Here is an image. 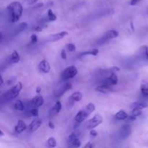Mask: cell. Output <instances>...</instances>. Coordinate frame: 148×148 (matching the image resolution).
I'll return each mask as SVG.
<instances>
[{
	"label": "cell",
	"instance_id": "cell-42",
	"mask_svg": "<svg viewBox=\"0 0 148 148\" xmlns=\"http://www.w3.org/2000/svg\"><path fill=\"white\" fill-rule=\"evenodd\" d=\"M145 55L148 59V46H145Z\"/></svg>",
	"mask_w": 148,
	"mask_h": 148
},
{
	"label": "cell",
	"instance_id": "cell-24",
	"mask_svg": "<svg viewBox=\"0 0 148 148\" xmlns=\"http://www.w3.org/2000/svg\"><path fill=\"white\" fill-rule=\"evenodd\" d=\"M27 23L24 22V23H20V24L17 27V29H16L15 35H17V34H18V33H21V32H23V30H25V29L27 28Z\"/></svg>",
	"mask_w": 148,
	"mask_h": 148
},
{
	"label": "cell",
	"instance_id": "cell-4",
	"mask_svg": "<svg viewBox=\"0 0 148 148\" xmlns=\"http://www.w3.org/2000/svg\"><path fill=\"white\" fill-rule=\"evenodd\" d=\"M78 73V70L77 69V67L75 66H67L63 72H62V75H61V77L62 79L64 81H66L68 79H72V78L75 77Z\"/></svg>",
	"mask_w": 148,
	"mask_h": 148
},
{
	"label": "cell",
	"instance_id": "cell-19",
	"mask_svg": "<svg viewBox=\"0 0 148 148\" xmlns=\"http://www.w3.org/2000/svg\"><path fill=\"white\" fill-rule=\"evenodd\" d=\"M10 62H11L12 63H14V64L18 63L20 60V56L18 52H17V51H13L12 54L10 55Z\"/></svg>",
	"mask_w": 148,
	"mask_h": 148
},
{
	"label": "cell",
	"instance_id": "cell-3",
	"mask_svg": "<svg viewBox=\"0 0 148 148\" xmlns=\"http://www.w3.org/2000/svg\"><path fill=\"white\" fill-rule=\"evenodd\" d=\"M22 89H23V84L21 82H17L16 85H14L12 88H10L4 93V98L7 100L14 99V98L18 96Z\"/></svg>",
	"mask_w": 148,
	"mask_h": 148
},
{
	"label": "cell",
	"instance_id": "cell-44",
	"mask_svg": "<svg viewBox=\"0 0 148 148\" xmlns=\"http://www.w3.org/2000/svg\"><path fill=\"white\" fill-rule=\"evenodd\" d=\"M130 26H131V29L132 31H134V24H133V22L131 21L130 22Z\"/></svg>",
	"mask_w": 148,
	"mask_h": 148
},
{
	"label": "cell",
	"instance_id": "cell-21",
	"mask_svg": "<svg viewBox=\"0 0 148 148\" xmlns=\"http://www.w3.org/2000/svg\"><path fill=\"white\" fill-rule=\"evenodd\" d=\"M82 98V94L80 92H75L72 94L70 96V99L72 100L73 102H78L80 101Z\"/></svg>",
	"mask_w": 148,
	"mask_h": 148
},
{
	"label": "cell",
	"instance_id": "cell-43",
	"mask_svg": "<svg viewBox=\"0 0 148 148\" xmlns=\"http://www.w3.org/2000/svg\"><path fill=\"white\" fill-rule=\"evenodd\" d=\"M40 91H41V88H40V86H38L37 88H36V92H37V93H40Z\"/></svg>",
	"mask_w": 148,
	"mask_h": 148
},
{
	"label": "cell",
	"instance_id": "cell-28",
	"mask_svg": "<svg viewBox=\"0 0 148 148\" xmlns=\"http://www.w3.org/2000/svg\"><path fill=\"white\" fill-rule=\"evenodd\" d=\"M66 50L69 52H73L76 50V46L74 43H68L66 46Z\"/></svg>",
	"mask_w": 148,
	"mask_h": 148
},
{
	"label": "cell",
	"instance_id": "cell-1",
	"mask_svg": "<svg viewBox=\"0 0 148 148\" xmlns=\"http://www.w3.org/2000/svg\"><path fill=\"white\" fill-rule=\"evenodd\" d=\"M9 19L12 23H16L19 21L22 17L23 12V7L20 1H12L7 7Z\"/></svg>",
	"mask_w": 148,
	"mask_h": 148
},
{
	"label": "cell",
	"instance_id": "cell-22",
	"mask_svg": "<svg viewBox=\"0 0 148 148\" xmlns=\"http://www.w3.org/2000/svg\"><path fill=\"white\" fill-rule=\"evenodd\" d=\"M14 108L16 110L20 111H23L25 110V106L21 100H17L14 103Z\"/></svg>",
	"mask_w": 148,
	"mask_h": 148
},
{
	"label": "cell",
	"instance_id": "cell-2",
	"mask_svg": "<svg viewBox=\"0 0 148 148\" xmlns=\"http://www.w3.org/2000/svg\"><path fill=\"white\" fill-rule=\"evenodd\" d=\"M95 109V106L92 103H90L88 105L85 106L84 108H82L80 111L77 112L76 116H75V122L80 124V123L83 122Z\"/></svg>",
	"mask_w": 148,
	"mask_h": 148
},
{
	"label": "cell",
	"instance_id": "cell-23",
	"mask_svg": "<svg viewBox=\"0 0 148 148\" xmlns=\"http://www.w3.org/2000/svg\"><path fill=\"white\" fill-rule=\"evenodd\" d=\"M98 53H99V50H98V49H92V50L82 52V53H80V56H87V55H91V56H96L98 54Z\"/></svg>",
	"mask_w": 148,
	"mask_h": 148
},
{
	"label": "cell",
	"instance_id": "cell-16",
	"mask_svg": "<svg viewBox=\"0 0 148 148\" xmlns=\"http://www.w3.org/2000/svg\"><path fill=\"white\" fill-rule=\"evenodd\" d=\"M129 117V115L124 111V110H120L119 111L115 114V119L119 121H122V120L127 119Z\"/></svg>",
	"mask_w": 148,
	"mask_h": 148
},
{
	"label": "cell",
	"instance_id": "cell-39",
	"mask_svg": "<svg viewBox=\"0 0 148 148\" xmlns=\"http://www.w3.org/2000/svg\"><path fill=\"white\" fill-rule=\"evenodd\" d=\"M48 126H49V127L50 129H51V130H53V129L55 128V125L54 124H53L52 121H49V124H48Z\"/></svg>",
	"mask_w": 148,
	"mask_h": 148
},
{
	"label": "cell",
	"instance_id": "cell-10",
	"mask_svg": "<svg viewBox=\"0 0 148 148\" xmlns=\"http://www.w3.org/2000/svg\"><path fill=\"white\" fill-rule=\"evenodd\" d=\"M119 36V32L116 30H110L108 31H107L106 33L104 34V36H103L102 38L101 39L103 41H106V40H111V39L115 38Z\"/></svg>",
	"mask_w": 148,
	"mask_h": 148
},
{
	"label": "cell",
	"instance_id": "cell-41",
	"mask_svg": "<svg viewBox=\"0 0 148 148\" xmlns=\"http://www.w3.org/2000/svg\"><path fill=\"white\" fill-rule=\"evenodd\" d=\"M38 0H27V3L28 4H33L35 3H36Z\"/></svg>",
	"mask_w": 148,
	"mask_h": 148
},
{
	"label": "cell",
	"instance_id": "cell-11",
	"mask_svg": "<svg viewBox=\"0 0 148 148\" xmlns=\"http://www.w3.org/2000/svg\"><path fill=\"white\" fill-rule=\"evenodd\" d=\"M27 124H25L24 121L23 120H18L17 123L16 124L15 127H14V132L17 134H20V133L23 132L24 131H25L27 128Z\"/></svg>",
	"mask_w": 148,
	"mask_h": 148
},
{
	"label": "cell",
	"instance_id": "cell-20",
	"mask_svg": "<svg viewBox=\"0 0 148 148\" xmlns=\"http://www.w3.org/2000/svg\"><path fill=\"white\" fill-rule=\"evenodd\" d=\"M140 90L145 96L148 97V82L143 80L140 85Z\"/></svg>",
	"mask_w": 148,
	"mask_h": 148
},
{
	"label": "cell",
	"instance_id": "cell-15",
	"mask_svg": "<svg viewBox=\"0 0 148 148\" xmlns=\"http://www.w3.org/2000/svg\"><path fill=\"white\" fill-rule=\"evenodd\" d=\"M72 84H71L70 82H66L64 85L62 86L59 90H58V91L56 92V95H56V97L62 96V95H63V94H64L66 91L72 89Z\"/></svg>",
	"mask_w": 148,
	"mask_h": 148
},
{
	"label": "cell",
	"instance_id": "cell-13",
	"mask_svg": "<svg viewBox=\"0 0 148 148\" xmlns=\"http://www.w3.org/2000/svg\"><path fill=\"white\" fill-rule=\"evenodd\" d=\"M38 68L43 73H49L51 70L50 64L46 59H43V60L40 61L38 65Z\"/></svg>",
	"mask_w": 148,
	"mask_h": 148
},
{
	"label": "cell",
	"instance_id": "cell-35",
	"mask_svg": "<svg viewBox=\"0 0 148 148\" xmlns=\"http://www.w3.org/2000/svg\"><path fill=\"white\" fill-rule=\"evenodd\" d=\"M119 70L120 69L119 67H118V66H113V67H111V69H109V71L111 72V73H116V72H119Z\"/></svg>",
	"mask_w": 148,
	"mask_h": 148
},
{
	"label": "cell",
	"instance_id": "cell-33",
	"mask_svg": "<svg viewBox=\"0 0 148 148\" xmlns=\"http://www.w3.org/2000/svg\"><path fill=\"white\" fill-rule=\"evenodd\" d=\"M61 56H62V59H64V60H66V59H67V55H66V51H65L64 49H62V51H61Z\"/></svg>",
	"mask_w": 148,
	"mask_h": 148
},
{
	"label": "cell",
	"instance_id": "cell-6",
	"mask_svg": "<svg viewBox=\"0 0 148 148\" xmlns=\"http://www.w3.org/2000/svg\"><path fill=\"white\" fill-rule=\"evenodd\" d=\"M132 133V127L130 124H125L121 127L119 130V137L122 140L128 138Z\"/></svg>",
	"mask_w": 148,
	"mask_h": 148
},
{
	"label": "cell",
	"instance_id": "cell-12",
	"mask_svg": "<svg viewBox=\"0 0 148 148\" xmlns=\"http://www.w3.org/2000/svg\"><path fill=\"white\" fill-rule=\"evenodd\" d=\"M95 90L97 92H101V93H108V92H114V90L111 86L107 85L106 84H103V85L97 86L96 88H95Z\"/></svg>",
	"mask_w": 148,
	"mask_h": 148
},
{
	"label": "cell",
	"instance_id": "cell-29",
	"mask_svg": "<svg viewBox=\"0 0 148 148\" xmlns=\"http://www.w3.org/2000/svg\"><path fill=\"white\" fill-rule=\"evenodd\" d=\"M142 111L143 110H140V109H132V116H133L134 117L137 118V117L140 116V115L142 114Z\"/></svg>",
	"mask_w": 148,
	"mask_h": 148
},
{
	"label": "cell",
	"instance_id": "cell-31",
	"mask_svg": "<svg viewBox=\"0 0 148 148\" xmlns=\"http://www.w3.org/2000/svg\"><path fill=\"white\" fill-rule=\"evenodd\" d=\"M30 114H31V115L33 116H35V117H37L38 116V108H32L31 110H30Z\"/></svg>",
	"mask_w": 148,
	"mask_h": 148
},
{
	"label": "cell",
	"instance_id": "cell-25",
	"mask_svg": "<svg viewBox=\"0 0 148 148\" xmlns=\"http://www.w3.org/2000/svg\"><path fill=\"white\" fill-rule=\"evenodd\" d=\"M69 146L70 148H79L81 146V142L79 138H76L73 141L69 143Z\"/></svg>",
	"mask_w": 148,
	"mask_h": 148
},
{
	"label": "cell",
	"instance_id": "cell-36",
	"mask_svg": "<svg viewBox=\"0 0 148 148\" xmlns=\"http://www.w3.org/2000/svg\"><path fill=\"white\" fill-rule=\"evenodd\" d=\"M94 147V145L93 143H91V142H88L85 146H84L82 148H93Z\"/></svg>",
	"mask_w": 148,
	"mask_h": 148
},
{
	"label": "cell",
	"instance_id": "cell-9",
	"mask_svg": "<svg viewBox=\"0 0 148 148\" xmlns=\"http://www.w3.org/2000/svg\"><path fill=\"white\" fill-rule=\"evenodd\" d=\"M119 82V78L118 76L116 75V73H111L109 77L106 78L104 81V83L107 85H109V86H114V85H116Z\"/></svg>",
	"mask_w": 148,
	"mask_h": 148
},
{
	"label": "cell",
	"instance_id": "cell-45",
	"mask_svg": "<svg viewBox=\"0 0 148 148\" xmlns=\"http://www.w3.org/2000/svg\"><path fill=\"white\" fill-rule=\"evenodd\" d=\"M4 83V79H3L2 76H1V82H0V85H2Z\"/></svg>",
	"mask_w": 148,
	"mask_h": 148
},
{
	"label": "cell",
	"instance_id": "cell-14",
	"mask_svg": "<svg viewBox=\"0 0 148 148\" xmlns=\"http://www.w3.org/2000/svg\"><path fill=\"white\" fill-rule=\"evenodd\" d=\"M69 34L67 31H62L60 33H54V34L51 35V36L49 37V40L50 41H57V40H61V39L64 38L65 36H66Z\"/></svg>",
	"mask_w": 148,
	"mask_h": 148
},
{
	"label": "cell",
	"instance_id": "cell-46",
	"mask_svg": "<svg viewBox=\"0 0 148 148\" xmlns=\"http://www.w3.org/2000/svg\"><path fill=\"white\" fill-rule=\"evenodd\" d=\"M4 135V132H3L2 130H0V137H3Z\"/></svg>",
	"mask_w": 148,
	"mask_h": 148
},
{
	"label": "cell",
	"instance_id": "cell-27",
	"mask_svg": "<svg viewBox=\"0 0 148 148\" xmlns=\"http://www.w3.org/2000/svg\"><path fill=\"white\" fill-rule=\"evenodd\" d=\"M47 143H48V145H49V147H51V148L56 147V145H57V143H56V139H55L54 137H49V138L48 139Z\"/></svg>",
	"mask_w": 148,
	"mask_h": 148
},
{
	"label": "cell",
	"instance_id": "cell-38",
	"mask_svg": "<svg viewBox=\"0 0 148 148\" xmlns=\"http://www.w3.org/2000/svg\"><path fill=\"white\" fill-rule=\"evenodd\" d=\"M139 1H140V0H130V5H136V4L139 2Z\"/></svg>",
	"mask_w": 148,
	"mask_h": 148
},
{
	"label": "cell",
	"instance_id": "cell-37",
	"mask_svg": "<svg viewBox=\"0 0 148 148\" xmlns=\"http://www.w3.org/2000/svg\"><path fill=\"white\" fill-rule=\"evenodd\" d=\"M14 79H15V77H12L11 78V79H7V80H6V83H7V85H12V84L13 83V82L14 81Z\"/></svg>",
	"mask_w": 148,
	"mask_h": 148
},
{
	"label": "cell",
	"instance_id": "cell-30",
	"mask_svg": "<svg viewBox=\"0 0 148 148\" xmlns=\"http://www.w3.org/2000/svg\"><path fill=\"white\" fill-rule=\"evenodd\" d=\"M76 138H78V137H77V135L76 134V133H75V132L72 133V134H69V136L68 137V143L72 142L74 140H75Z\"/></svg>",
	"mask_w": 148,
	"mask_h": 148
},
{
	"label": "cell",
	"instance_id": "cell-34",
	"mask_svg": "<svg viewBox=\"0 0 148 148\" xmlns=\"http://www.w3.org/2000/svg\"><path fill=\"white\" fill-rule=\"evenodd\" d=\"M90 135L92 137H96L98 136V132H97L96 130H91L90 131Z\"/></svg>",
	"mask_w": 148,
	"mask_h": 148
},
{
	"label": "cell",
	"instance_id": "cell-40",
	"mask_svg": "<svg viewBox=\"0 0 148 148\" xmlns=\"http://www.w3.org/2000/svg\"><path fill=\"white\" fill-rule=\"evenodd\" d=\"M43 28H42L40 26H36V27H34V30L36 32H41Z\"/></svg>",
	"mask_w": 148,
	"mask_h": 148
},
{
	"label": "cell",
	"instance_id": "cell-18",
	"mask_svg": "<svg viewBox=\"0 0 148 148\" xmlns=\"http://www.w3.org/2000/svg\"><path fill=\"white\" fill-rule=\"evenodd\" d=\"M62 103H61L60 101H57L56 102V103H55V105L53 106V108L51 109V113L53 115H56V114H59L61 110H62Z\"/></svg>",
	"mask_w": 148,
	"mask_h": 148
},
{
	"label": "cell",
	"instance_id": "cell-32",
	"mask_svg": "<svg viewBox=\"0 0 148 148\" xmlns=\"http://www.w3.org/2000/svg\"><path fill=\"white\" fill-rule=\"evenodd\" d=\"M38 36L36 34H32L30 36V41L33 43H36L38 42Z\"/></svg>",
	"mask_w": 148,
	"mask_h": 148
},
{
	"label": "cell",
	"instance_id": "cell-8",
	"mask_svg": "<svg viewBox=\"0 0 148 148\" xmlns=\"http://www.w3.org/2000/svg\"><path fill=\"white\" fill-rule=\"evenodd\" d=\"M42 119L39 118L35 119L34 120L32 121V122L29 124L28 126V131L30 132H34L37 131L42 124Z\"/></svg>",
	"mask_w": 148,
	"mask_h": 148
},
{
	"label": "cell",
	"instance_id": "cell-7",
	"mask_svg": "<svg viewBox=\"0 0 148 148\" xmlns=\"http://www.w3.org/2000/svg\"><path fill=\"white\" fill-rule=\"evenodd\" d=\"M44 103V99L43 96L40 95H37L33 98V99L30 101V105L33 108H38V107L41 106Z\"/></svg>",
	"mask_w": 148,
	"mask_h": 148
},
{
	"label": "cell",
	"instance_id": "cell-26",
	"mask_svg": "<svg viewBox=\"0 0 148 148\" xmlns=\"http://www.w3.org/2000/svg\"><path fill=\"white\" fill-rule=\"evenodd\" d=\"M47 17L49 21H55L56 20V15L51 10H49L47 12Z\"/></svg>",
	"mask_w": 148,
	"mask_h": 148
},
{
	"label": "cell",
	"instance_id": "cell-5",
	"mask_svg": "<svg viewBox=\"0 0 148 148\" xmlns=\"http://www.w3.org/2000/svg\"><path fill=\"white\" fill-rule=\"evenodd\" d=\"M103 121V119L102 116L100 115V114H95L92 119L89 120L87 123V127H88V130H94L95 127H97L98 126H99L100 124H101Z\"/></svg>",
	"mask_w": 148,
	"mask_h": 148
},
{
	"label": "cell",
	"instance_id": "cell-17",
	"mask_svg": "<svg viewBox=\"0 0 148 148\" xmlns=\"http://www.w3.org/2000/svg\"><path fill=\"white\" fill-rule=\"evenodd\" d=\"M130 107H131L132 109L143 110L144 109V108L148 107V105L145 102H135L133 103Z\"/></svg>",
	"mask_w": 148,
	"mask_h": 148
}]
</instances>
